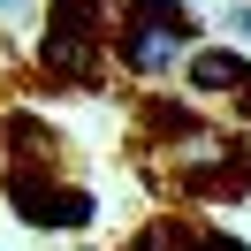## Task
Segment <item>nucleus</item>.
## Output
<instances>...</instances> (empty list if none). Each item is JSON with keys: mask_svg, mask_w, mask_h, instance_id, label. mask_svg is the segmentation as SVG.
Returning <instances> with one entry per match:
<instances>
[{"mask_svg": "<svg viewBox=\"0 0 251 251\" xmlns=\"http://www.w3.org/2000/svg\"><path fill=\"white\" fill-rule=\"evenodd\" d=\"M145 183L160 198H251V137L221 122H190L175 137L137 145Z\"/></svg>", "mask_w": 251, "mask_h": 251, "instance_id": "obj_1", "label": "nucleus"}, {"mask_svg": "<svg viewBox=\"0 0 251 251\" xmlns=\"http://www.w3.org/2000/svg\"><path fill=\"white\" fill-rule=\"evenodd\" d=\"M114 69L137 84H168L175 61L198 53V16L183 0H114Z\"/></svg>", "mask_w": 251, "mask_h": 251, "instance_id": "obj_2", "label": "nucleus"}, {"mask_svg": "<svg viewBox=\"0 0 251 251\" xmlns=\"http://www.w3.org/2000/svg\"><path fill=\"white\" fill-rule=\"evenodd\" d=\"M114 0H53L46 8V38H38V69L46 84H76L92 92L114 61Z\"/></svg>", "mask_w": 251, "mask_h": 251, "instance_id": "obj_3", "label": "nucleus"}, {"mask_svg": "<svg viewBox=\"0 0 251 251\" xmlns=\"http://www.w3.org/2000/svg\"><path fill=\"white\" fill-rule=\"evenodd\" d=\"M137 244H145V251H251L244 236L213 228L205 213H160L152 228H137Z\"/></svg>", "mask_w": 251, "mask_h": 251, "instance_id": "obj_4", "label": "nucleus"}, {"mask_svg": "<svg viewBox=\"0 0 251 251\" xmlns=\"http://www.w3.org/2000/svg\"><path fill=\"white\" fill-rule=\"evenodd\" d=\"M183 84H190V99H236V92L251 84V61H244L236 46H198V53L183 61Z\"/></svg>", "mask_w": 251, "mask_h": 251, "instance_id": "obj_5", "label": "nucleus"}, {"mask_svg": "<svg viewBox=\"0 0 251 251\" xmlns=\"http://www.w3.org/2000/svg\"><path fill=\"white\" fill-rule=\"evenodd\" d=\"M228 114H236V129H244V137H251V84H244V92L228 99Z\"/></svg>", "mask_w": 251, "mask_h": 251, "instance_id": "obj_6", "label": "nucleus"}, {"mask_svg": "<svg viewBox=\"0 0 251 251\" xmlns=\"http://www.w3.org/2000/svg\"><path fill=\"white\" fill-rule=\"evenodd\" d=\"M228 31H236V38H251V0H236V8H228Z\"/></svg>", "mask_w": 251, "mask_h": 251, "instance_id": "obj_7", "label": "nucleus"}, {"mask_svg": "<svg viewBox=\"0 0 251 251\" xmlns=\"http://www.w3.org/2000/svg\"><path fill=\"white\" fill-rule=\"evenodd\" d=\"M122 251H145V244H137V236H129V244H122Z\"/></svg>", "mask_w": 251, "mask_h": 251, "instance_id": "obj_8", "label": "nucleus"}]
</instances>
